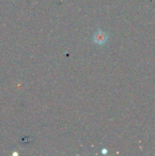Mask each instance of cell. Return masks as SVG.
I'll list each match as a JSON object with an SVG mask.
<instances>
[{
	"mask_svg": "<svg viewBox=\"0 0 155 156\" xmlns=\"http://www.w3.org/2000/svg\"><path fill=\"white\" fill-rule=\"evenodd\" d=\"M107 34L102 30H98L97 32H96L94 36V42L97 44H100V45L105 44L107 41Z\"/></svg>",
	"mask_w": 155,
	"mask_h": 156,
	"instance_id": "1",
	"label": "cell"
}]
</instances>
